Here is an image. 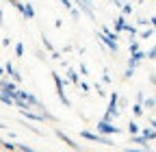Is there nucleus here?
Wrapping results in <instances>:
<instances>
[{"label":"nucleus","mask_w":156,"mask_h":152,"mask_svg":"<svg viewBox=\"0 0 156 152\" xmlns=\"http://www.w3.org/2000/svg\"><path fill=\"white\" fill-rule=\"evenodd\" d=\"M5 128H7V126H5V124H2V122H0V130H5Z\"/></svg>","instance_id":"42"},{"label":"nucleus","mask_w":156,"mask_h":152,"mask_svg":"<svg viewBox=\"0 0 156 152\" xmlns=\"http://www.w3.org/2000/svg\"><path fill=\"white\" fill-rule=\"evenodd\" d=\"M22 15L26 17V20H33V17H35V9H33L30 2H24V13Z\"/></svg>","instance_id":"17"},{"label":"nucleus","mask_w":156,"mask_h":152,"mask_svg":"<svg viewBox=\"0 0 156 152\" xmlns=\"http://www.w3.org/2000/svg\"><path fill=\"white\" fill-rule=\"evenodd\" d=\"M141 132H143V135H145L150 141L156 139V128H154V126H145V128H141Z\"/></svg>","instance_id":"16"},{"label":"nucleus","mask_w":156,"mask_h":152,"mask_svg":"<svg viewBox=\"0 0 156 152\" xmlns=\"http://www.w3.org/2000/svg\"><path fill=\"white\" fill-rule=\"evenodd\" d=\"M2 20H5V11L0 9V26H2Z\"/></svg>","instance_id":"40"},{"label":"nucleus","mask_w":156,"mask_h":152,"mask_svg":"<svg viewBox=\"0 0 156 152\" xmlns=\"http://www.w3.org/2000/svg\"><path fill=\"white\" fill-rule=\"evenodd\" d=\"M93 89L98 91V96H100V98H104V96H106V91H104V87H102V83H95V85H93Z\"/></svg>","instance_id":"24"},{"label":"nucleus","mask_w":156,"mask_h":152,"mask_svg":"<svg viewBox=\"0 0 156 152\" xmlns=\"http://www.w3.org/2000/svg\"><path fill=\"white\" fill-rule=\"evenodd\" d=\"M0 89L2 91H7V93H11V96H15L17 98V81H13L11 76H2V78H0Z\"/></svg>","instance_id":"7"},{"label":"nucleus","mask_w":156,"mask_h":152,"mask_svg":"<svg viewBox=\"0 0 156 152\" xmlns=\"http://www.w3.org/2000/svg\"><path fill=\"white\" fill-rule=\"evenodd\" d=\"M65 76H67V78H69V83H74V85L78 87V83H80V78H78V72H76V70H72V67H67V70H65Z\"/></svg>","instance_id":"14"},{"label":"nucleus","mask_w":156,"mask_h":152,"mask_svg":"<svg viewBox=\"0 0 156 152\" xmlns=\"http://www.w3.org/2000/svg\"><path fill=\"white\" fill-rule=\"evenodd\" d=\"M147 59H152V61L156 59V44H154V46H152V48L147 50Z\"/></svg>","instance_id":"33"},{"label":"nucleus","mask_w":156,"mask_h":152,"mask_svg":"<svg viewBox=\"0 0 156 152\" xmlns=\"http://www.w3.org/2000/svg\"><path fill=\"white\" fill-rule=\"evenodd\" d=\"M141 2H145V0H136V5H141Z\"/></svg>","instance_id":"43"},{"label":"nucleus","mask_w":156,"mask_h":152,"mask_svg":"<svg viewBox=\"0 0 156 152\" xmlns=\"http://www.w3.org/2000/svg\"><path fill=\"white\" fill-rule=\"evenodd\" d=\"M130 143H136L141 150H150V143L152 141L143 135V132H136V135H130Z\"/></svg>","instance_id":"9"},{"label":"nucleus","mask_w":156,"mask_h":152,"mask_svg":"<svg viewBox=\"0 0 156 152\" xmlns=\"http://www.w3.org/2000/svg\"><path fill=\"white\" fill-rule=\"evenodd\" d=\"M143 59H147V52H143V50H136V52H130V59H128V65H132V67H139V63H141Z\"/></svg>","instance_id":"10"},{"label":"nucleus","mask_w":156,"mask_h":152,"mask_svg":"<svg viewBox=\"0 0 156 152\" xmlns=\"http://www.w3.org/2000/svg\"><path fill=\"white\" fill-rule=\"evenodd\" d=\"M126 130L130 132V135H136V132H141V126H139V124H136V122L132 120V122L128 124V128H126Z\"/></svg>","instance_id":"19"},{"label":"nucleus","mask_w":156,"mask_h":152,"mask_svg":"<svg viewBox=\"0 0 156 152\" xmlns=\"http://www.w3.org/2000/svg\"><path fill=\"white\" fill-rule=\"evenodd\" d=\"M102 120H106V122H115V120H117V115H113V113H111V111H106Z\"/></svg>","instance_id":"32"},{"label":"nucleus","mask_w":156,"mask_h":152,"mask_svg":"<svg viewBox=\"0 0 156 152\" xmlns=\"http://www.w3.org/2000/svg\"><path fill=\"white\" fill-rule=\"evenodd\" d=\"M119 107L126 109V107H128V100H126V98H119Z\"/></svg>","instance_id":"37"},{"label":"nucleus","mask_w":156,"mask_h":152,"mask_svg":"<svg viewBox=\"0 0 156 152\" xmlns=\"http://www.w3.org/2000/svg\"><path fill=\"white\" fill-rule=\"evenodd\" d=\"M74 5L78 7V9H80L87 17H89V20H98V17H95V9H93V2H91V0H74Z\"/></svg>","instance_id":"6"},{"label":"nucleus","mask_w":156,"mask_h":152,"mask_svg":"<svg viewBox=\"0 0 156 152\" xmlns=\"http://www.w3.org/2000/svg\"><path fill=\"white\" fill-rule=\"evenodd\" d=\"M136 26H152V24H150L147 17H139V20H136Z\"/></svg>","instance_id":"31"},{"label":"nucleus","mask_w":156,"mask_h":152,"mask_svg":"<svg viewBox=\"0 0 156 152\" xmlns=\"http://www.w3.org/2000/svg\"><path fill=\"white\" fill-rule=\"evenodd\" d=\"M52 81H54V87H56V96H58V100L63 102L65 109H72V102H69L67 93H65V85H67L69 78L65 81V78H61V74H58V72H52Z\"/></svg>","instance_id":"1"},{"label":"nucleus","mask_w":156,"mask_h":152,"mask_svg":"<svg viewBox=\"0 0 156 152\" xmlns=\"http://www.w3.org/2000/svg\"><path fill=\"white\" fill-rule=\"evenodd\" d=\"M17 150H22V152H35V148L28 146V143H17Z\"/></svg>","instance_id":"27"},{"label":"nucleus","mask_w":156,"mask_h":152,"mask_svg":"<svg viewBox=\"0 0 156 152\" xmlns=\"http://www.w3.org/2000/svg\"><path fill=\"white\" fill-rule=\"evenodd\" d=\"M7 2H11V5H13V2H15V0H7Z\"/></svg>","instance_id":"44"},{"label":"nucleus","mask_w":156,"mask_h":152,"mask_svg":"<svg viewBox=\"0 0 156 152\" xmlns=\"http://www.w3.org/2000/svg\"><path fill=\"white\" fill-rule=\"evenodd\" d=\"M20 113H22V115H24L26 120H30V122H48V120H46V115H44L41 111L35 113L33 109H20Z\"/></svg>","instance_id":"8"},{"label":"nucleus","mask_w":156,"mask_h":152,"mask_svg":"<svg viewBox=\"0 0 156 152\" xmlns=\"http://www.w3.org/2000/svg\"><path fill=\"white\" fill-rule=\"evenodd\" d=\"M95 37H98V42H100L106 50H111L113 54H117L119 52V44H117V39H113V37H108L104 31H100V33H95Z\"/></svg>","instance_id":"3"},{"label":"nucleus","mask_w":156,"mask_h":152,"mask_svg":"<svg viewBox=\"0 0 156 152\" xmlns=\"http://www.w3.org/2000/svg\"><path fill=\"white\" fill-rule=\"evenodd\" d=\"M102 83H106V85H108V83H113V76L108 74V70H104V74H102Z\"/></svg>","instance_id":"30"},{"label":"nucleus","mask_w":156,"mask_h":152,"mask_svg":"<svg viewBox=\"0 0 156 152\" xmlns=\"http://www.w3.org/2000/svg\"><path fill=\"white\" fill-rule=\"evenodd\" d=\"M124 2H128V0H124Z\"/></svg>","instance_id":"46"},{"label":"nucleus","mask_w":156,"mask_h":152,"mask_svg":"<svg viewBox=\"0 0 156 152\" xmlns=\"http://www.w3.org/2000/svg\"><path fill=\"white\" fill-rule=\"evenodd\" d=\"M95 128H98V132H102V135H119L122 132L119 126H115L113 122H106V120H100Z\"/></svg>","instance_id":"5"},{"label":"nucleus","mask_w":156,"mask_h":152,"mask_svg":"<svg viewBox=\"0 0 156 152\" xmlns=\"http://www.w3.org/2000/svg\"><path fill=\"white\" fill-rule=\"evenodd\" d=\"M58 2H61V5H63L67 11H72V9L76 7V5H74V0H58Z\"/></svg>","instance_id":"29"},{"label":"nucleus","mask_w":156,"mask_h":152,"mask_svg":"<svg viewBox=\"0 0 156 152\" xmlns=\"http://www.w3.org/2000/svg\"><path fill=\"white\" fill-rule=\"evenodd\" d=\"M150 83H152V85H156V74H150Z\"/></svg>","instance_id":"38"},{"label":"nucleus","mask_w":156,"mask_h":152,"mask_svg":"<svg viewBox=\"0 0 156 152\" xmlns=\"http://www.w3.org/2000/svg\"><path fill=\"white\" fill-rule=\"evenodd\" d=\"M134 70H136V67H132V65L126 67V72H124V81H130V78H132V76H134Z\"/></svg>","instance_id":"23"},{"label":"nucleus","mask_w":156,"mask_h":152,"mask_svg":"<svg viewBox=\"0 0 156 152\" xmlns=\"http://www.w3.org/2000/svg\"><path fill=\"white\" fill-rule=\"evenodd\" d=\"M2 143H5V141H2V139H0V146H2Z\"/></svg>","instance_id":"45"},{"label":"nucleus","mask_w":156,"mask_h":152,"mask_svg":"<svg viewBox=\"0 0 156 152\" xmlns=\"http://www.w3.org/2000/svg\"><path fill=\"white\" fill-rule=\"evenodd\" d=\"M41 44H44V48H46L48 52H54V46H52V42L48 39L46 35H41Z\"/></svg>","instance_id":"21"},{"label":"nucleus","mask_w":156,"mask_h":152,"mask_svg":"<svg viewBox=\"0 0 156 152\" xmlns=\"http://www.w3.org/2000/svg\"><path fill=\"white\" fill-rule=\"evenodd\" d=\"M143 113H145V107H143V102H134V104H132V115H134V118H141Z\"/></svg>","instance_id":"15"},{"label":"nucleus","mask_w":156,"mask_h":152,"mask_svg":"<svg viewBox=\"0 0 156 152\" xmlns=\"http://www.w3.org/2000/svg\"><path fill=\"white\" fill-rule=\"evenodd\" d=\"M150 126H154V128H156V118H150Z\"/></svg>","instance_id":"41"},{"label":"nucleus","mask_w":156,"mask_h":152,"mask_svg":"<svg viewBox=\"0 0 156 152\" xmlns=\"http://www.w3.org/2000/svg\"><path fill=\"white\" fill-rule=\"evenodd\" d=\"M80 13H83V11L78 9V7H74V9L69 11V15H72V20H80Z\"/></svg>","instance_id":"28"},{"label":"nucleus","mask_w":156,"mask_h":152,"mask_svg":"<svg viewBox=\"0 0 156 152\" xmlns=\"http://www.w3.org/2000/svg\"><path fill=\"white\" fill-rule=\"evenodd\" d=\"M122 13L128 17V15H132V13H134V7H132L130 2H124V7H122Z\"/></svg>","instance_id":"22"},{"label":"nucleus","mask_w":156,"mask_h":152,"mask_svg":"<svg viewBox=\"0 0 156 152\" xmlns=\"http://www.w3.org/2000/svg\"><path fill=\"white\" fill-rule=\"evenodd\" d=\"M2 148H5V150H17V143H11V141H5V143H2Z\"/></svg>","instance_id":"34"},{"label":"nucleus","mask_w":156,"mask_h":152,"mask_svg":"<svg viewBox=\"0 0 156 152\" xmlns=\"http://www.w3.org/2000/svg\"><path fill=\"white\" fill-rule=\"evenodd\" d=\"M150 24H152V26L156 28V15H152V17H150Z\"/></svg>","instance_id":"39"},{"label":"nucleus","mask_w":156,"mask_h":152,"mask_svg":"<svg viewBox=\"0 0 156 152\" xmlns=\"http://www.w3.org/2000/svg\"><path fill=\"white\" fill-rule=\"evenodd\" d=\"M143 107H145V109H156V96H145Z\"/></svg>","instance_id":"18"},{"label":"nucleus","mask_w":156,"mask_h":152,"mask_svg":"<svg viewBox=\"0 0 156 152\" xmlns=\"http://www.w3.org/2000/svg\"><path fill=\"white\" fill-rule=\"evenodd\" d=\"M126 26H128V22H126V15L122 13V15L115 20V31H117V33H126Z\"/></svg>","instance_id":"13"},{"label":"nucleus","mask_w":156,"mask_h":152,"mask_svg":"<svg viewBox=\"0 0 156 152\" xmlns=\"http://www.w3.org/2000/svg\"><path fill=\"white\" fill-rule=\"evenodd\" d=\"M15 56H24V44L22 42L15 44Z\"/></svg>","instance_id":"26"},{"label":"nucleus","mask_w":156,"mask_h":152,"mask_svg":"<svg viewBox=\"0 0 156 152\" xmlns=\"http://www.w3.org/2000/svg\"><path fill=\"white\" fill-rule=\"evenodd\" d=\"M154 89H156V85H154Z\"/></svg>","instance_id":"47"},{"label":"nucleus","mask_w":156,"mask_h":152,"mask_svg":"<svg viewBox=\"0 0 156 152\" xmlns=\"http://www.w3.org/2000/svg\"><path fill=\"white\" fill-rule=\"evenodd\" d=\"M154 31H156L154 26H150V28H145V31H141V33H139V39H150V37L154 35Z\"/></svg>","instance_id":"20"},{"label":"nucleus","mask_w":156,"mask_h":152,"mask_svg":"<svg viewBox=\"0 0 156 152\" xmlns=\"http://www.w3.org/2000/svg\"><path fill=\"white\" fill-rule=\"evenodd\" d=\"M80 137L83 139H87V141H93V143H102V146H106V148H113L115 143H113V139H111V135H102V132H91V130H87V128H83L80 130Z\"/></svg>","instance_id":"2"},{"label":"nucleus","mask_w":156,"mask_h":152,"mask_svg":"<svg viewBox=\"0 0 156 152\" xmlns=\"http://www.w3.org/2000/svg\"><path fill=\"white\" fill-rule=\"evenodd\" d=\"M78 87H80V89H83V93H85V96H87V93L91 91V85H89L87 81H80V83H78Z\"/></svg>","instance_id":"25"},{"label":"nucleus","mask_w":156,"mask_h":152,"mask_svg":"<svg viewBox=\"0 0 156 152\" xmlns=\"http://www.w3.org/2000/svg\"><path fill=\"white\" fill-rule=\"evenodd\" d=\"M54 135H56L58 139H61V141H63L67 148H72V150H78V152H80V150H85V146H83V143H76V141H74L69 135H65V132H63L61 128H58V126H54Z\"/></svg>","instance_id":"4"},{"label":"nucleus","mask_w":156,"mask_h":152,"mask_svg":"<svg viewBox=\"0 0 156 152\" xmlns=\"http://www.w3.org/2000/svg\"><path fill=\"white\" fill-rule=\"evenodd\" d=\"M52 59H54V61H61V52L54 50V52H52Z\"/></svg>","instance_id":"36"},{"label":"nucleus","mask_w":156,"mask_h":152,"mask_svg":"<svg viewBox=\"0 0 156 152\" xmlns=\"http://www.w3.org/2000/svg\"><path fill=\"white\" fill-rule=\"evenodd\" d=\"M15 96H11V93H7V91H2L0 89V102L2 104H7V107H15Z\"/></svg>","instance_id":"12"},{"label":"nucleus","mask_w":156,"mask_h":152,"mask_svg":"<svg viewBox=\"0 0 156 152\" xmlns=\"http://www.w3.org/2000/svg\"><path fill=\"white\" fill-rule=\"evenodd\" d=\"M5 67H7V76H11V78H13V81H17V83H22V74L15 70V65H13L11 61H7V63H5Z\"/></svg>","instance_id":"11"},{"label":"nucleus","mask_w":156,"mask_h":152,"mask_svg":"<svg viewBox=\"0 0 156 152\" xmlns=\"http://www.w3.org/2000/svg\"><path fill=\"white\" fill-rule=\"evenodd\" d=\"M145 100V93L143 91H136V102H143Z\"/></svg>","instance_id":"35"}]
</instances>
